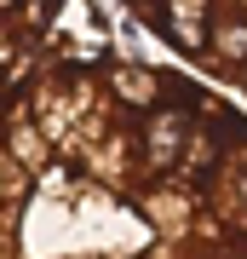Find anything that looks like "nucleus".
<instances>
[{"label": "nucleus", "mask_w": 247, "mask_h": 259, "mask_svg": "<svg viewBox=\"0 0 247 259\" xmlns=\"http://www.w3.org/2000/svg\"><path fill=\"white\" fill-rule=\"evenodd\" d=\"M121 23L64 6L0 104V259H247V104Z\"/></svg>", "instance_id": "obj_1"}, {"label": "nucleus", "mask_w": 247, "mask_h": 259, "mask_svg": "<svg viewBox=\"0 0 247 259\" xmlns=\"http://www.w3.org/2000/svg\"><path fill=\"white\" fill-rule=\"evenodd\" d=\"M127 23L138 35H150L173 64H184L190 75H202L236 104H247V0H230V6L138 0V6H127Z\"/></svg>", "instance_id": "obj_2"}, {"label": "nucleus", "mask_w": 247, "mask_h": 259, "mask_svg": "<svg viewBox=\"0 0 247 259\" xmlns=\"http://www.w3.org/2000/svg\"><path fill=\"white\" fill-rule=\"evenodd\" d=\"M64 23V6L35 0V6H0V104L29 81V69L40 64L46 40Z\"/></svg>", "instance_id": "obj_3"}]
</instances>
